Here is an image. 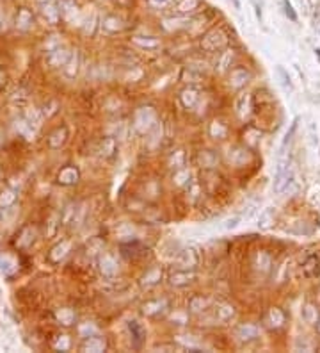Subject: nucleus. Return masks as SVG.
I'll return each mask as SVG.
<instances>
[{
  "label": "nucleus",
  "mask_w": 320,
  "mask_h": 353,
  "mask_svg": "<svg viewBox=\"0 0 320 353\" xmlns=\"http://www.w3.org/2000/svg\"><path fill=\"white\" fill-rule=\"evenodd\" d=\"M297 123H299V116L293 118L292 125H290V128H288V130H286L285 138H283V146H286V145H288V143L293 139V134H296V130H297Z\"/></svg>",
  "instance_id": "obj_14"
},
{
  "label": "nucleus",
  "mask_w": 320,
  "mask_h": 353,
  "mask_svg": "<svg viewBox=\"0 0 320 353\" xmlns=\"http://www.w3.org/2000/svg\"><path fill=\"white\" fill-rule=\"evenodd\" d=\"M238 222H240V218H233V219H228L226 225H224V229H235V227L238 225Z\"/></svg>",
  "instance_id": "obj_21"
},
{
  "label": "nucleus",
  "mask_w": 320,
  "mask_h": 353,
  "mask_svg": "<svg viewBox=\"0 0 320 353\" xmlns=\"http://www.w3.org/2000/svg\"><path fill=\"white\" fill-rule=\"evenodd\" d=\"M313 29L317 31V34L320 36V11H317L313 16Z\"/></svg>",
  "instance_id": "obj_20"
},
{
  "label": "nucleus",
  "mask_w": 320,
  "mask_h": 353,
  "mask_svg": "<svg viewBox=\"0 0 320 353\" xmlns=\"http://www.w3.org/2000/svg\"><path fill=\"white\" fill-rule=\"evenodd\" d=\"M270 321H272V326H281L283 325L285 316H283V312L279 311V308H272L270 311Z\"/></svg>",
  "instance_id": "obj_17"
},
{
  "label": "nucleus",
  "mask_w": 320,
  "mask_h": 353,
  "mask_svg": "<svg viewBox=\"0 0 320 353\" xmlns=\"http://www.w3.org/2000/svg\"><path fill=\"white\" fill-rule=\"evenodd\" d=\"M249 80V73L245 70H235L231 72V86L233 87H242Z\"/></svg>",
  "instance_id": "obj_9"
},
{
  "label": "nucleus",
  "mask_w": 320,
  "mask_h": 353,
  "mask_svg": "<svg viewBox=\"0 0 320 353\" xmlns=\"http://www.w3.org/2000/svg\"><path fill=\"white\" fill-rule=\"evenodd\" d=\"M201 0H176L175 2V9L178 11L180 14H187V13H192L200 7Z\"/></svg>",
  "instance_id": "obj_5"
},
{
  "label": "nucleus",
  "mask_w": 320,
  "mask_h": 353,
  "mask_svg": "<svg viewBox=\"0 0 320 353\" xmlns=\"http://www.w3.org/2000/svg\"><path fill=\"white\" fill-rule=\"evenodd\" d=\"M318 205H320V196H318Z\"/></svg>",
  "instance_id": "obj_25"
},
{
  "label": "nucleus",
  "mask_w": 320,
  "mask_h": 353,
  "mask_svg": "<svg viewBox=\"0 0 320 353\" xmlns=\"http://www.w3.org/2000/svg\"><path fill=\"white\" fill-rule=\"evenodd\" d=\"M253 6H255V13H256V18L260 20V24H262L263 20V14H262V6H258L256 2H253Z\"/></svg>",
  "instance_id": "obj_22"
},
{
  "label": "nucleus",
  "mask_w": 320,
  "mask_h": 353,
  "mask_svg": "<svg viewBox=\"0 0 320 353\" xmlns=\"http://www.w3.org/2000/svg\"><path fill=\"white\" fill-rule=\"evenodd\" d=\"M237 337L240 341H253L258 337V328L255 325H242L237 328Z\"/></svg>",
  "instance_id": "obj_6"
},
{
  "label": "nucleus",
  "mask_w": 320,
  "mask_h": 353,
  "mask_svg": "<svg viewBox=\"0 0 320 353\" xmlns=\"http://www.w3.org/2000/svg\"><path fill=\"white\" fill-rule=\"evenodd\" d=\"M301 314H303V319L306 323H315V321H317V318H318L317 308H315L313 305H310V303L303 308V312H301Z\"/></svg>",
  "instance_id": "obj_12"
},
{
  "label": "nucleus",
  "mask_w": 320,
  "mask_h": 353,
  "mask_svg": "<svg viewBox=\"0 0 320 353\" xmlns=\"http://www.w3.org/2000/svg\"><path fill=\"white\" fill-rule=\"evenodd\" d=\"M128 330H130V334H132V337H134V341H135V344H141L142 341H144V337H146V330L142 328L141 325H139L137 321H130L128 323Z\"/></svg>",
  "instance_id": "obj_8"
},
{
  "label": "nucleus",
  "mask_w": 320,
  "mask_h": 353,
  "mask_svg": "<svg viewBox=\"0 0 320 353\" xmlns=\"http://www.w3.org/2000/svg\"><path fill=\"white\" fill-rule=\"evenodd\" d=\"M315 325H317V330H318V332H320V314H318L317 321H315Z\"/></svg>",
  "instance_id": "obj_23"
},
{
  "label": "nucleus",
  "mask_w": 320,
  "mask_h": 353,
  "mask_svg": "<svg viewBox=\"0 0 320 353\" xmlns=\"http://www.w3.org/2000/svg\"><path fill=\"white\" fill-rule=\"evenodd\" d=\"M175 2H176V0H148L150 6H152L153 9H157V11L169 9V7H175Z\"/></svg>",
  "instance_id": "obj_13"
},
{
  "label": "nucleus",
  "mask_w": 320,
  "mask_h": 353,
  "mask_svg": "<svg viewBox=\"0 0 320 353\" xmlns=\"http://www.w3.org/2000/svg\"><path fill=\"white\" fill-rule=\"evenodd\" d=\"M182 100H183V104L187 105V107H192L194 105V102L198 100V93L194 90H189V91H183V95H182Z\"/></svg>",
  "instance_id": "obj_15"
},
{
  "label": "nucleus",
  "mask_w": 320,
  "mask_h": 353,
  "mask_svg": "<svg viewBox=\"0 0 320 353\" xmlns=\"http://www.w3.org/2000/svg\"><path fill=\"white\" fill-rule=\"evenodd\" d=\"M231 61V50H226V52L223 54V57H220V61L217 62V66H219V72H224L226 70V66L230 64Z\"/></svg>",
  "instance_id": "obj_19"
},
{
  "label": "nucleus",
  "mask_w": 320,
  "mask_h": 353,
  "mask_svg": "<svg viewBox=\"0 0 320 353\" xmlns=\"http://www.w3.org/2000/svg\"><path fill=\"white\" fill-rule=\"evenodd\" d=\"M293 180V171L290 168L288 159L279 161L278 168H276V175H274V193H283L285 189H288V186Z\"/></svg>",
  "instance_id": "obj_1"
},
{
  "label": "nucleus",
  "mask_w": 320,
  "mask_h": 353,
  "mask_svg": "<svg viewBox=\"0 0 320 353\" xmlns=\"http://www.w3.org/2000/svg\"><path fill=\"white\" fill-rule=\"evenodd\" d=\"M315 56H317L318 61H320V49H315Z\"/></svg>",
  "instance_id": "obj_24"
},
{
  "label": "nucleus",
  "mask_w": 320,
  "mask_h": 353,
  "mask_svg": "<svg viewBox=\"0 0 320 353\" xmlns=\"http://www.w3.org/2000/svg\"><path fill=\"white\" fill-rule=\"evenodd\" d=\"M59 180H61L62 184H73L79 180V171L75 170V168H66L64 171H62L61 175H59Z\"/></svg>",
  "instance_id": "obj_11"
},
{
  "label": "nucleus",
  "mask_w": 320,
  "mask_h": 353,
  "mask_svg": "<svg viewBox=\"0 0 320 353\" xmlns=\"http://www.w3.org/2000/svg\"><path fill=\"white\" fill-rule=\"evenodd\" d=\"M308 132H310V139L313 145H317L318 143V130H317V123H315L313 120H310V123H308Z\"/></svg>",
  "instance_id": "obj_18"
},
{
  "label": "nucleus",
  "mask_w": 320,
  "mask_h": 353,
  "mask_svg": "<svg viewBox=\"0 0 320 353\" xmlns=\"http://www.w3.org/2000/svg\"><path fill=\"white\" fill-rule=\"evenodd\" d=\"M283 13L286 14V18H288L290 21H297V13L288 0H283Z\"/></svg>",
  "instance_id": "obj_16"
},
{
  "label": "nucleus",
  "mask_w": 320,
  "mask_h": 353,
  "mask_svg": "<svg viewBox=\"0 0 320 353\" xmlns=\"http://www.w3.org/2000/svg\"><path fill=\"white\" fill-rule=\"evenodd\" d=\"M84 350L89 351H104L105 350V341L100 339V337H89L84 344Z\"/></svg>",
  "instance_id": "obj_10"
},
{
  "label": "nucleus",
  "mask_w": 320,
  "mask_h": 353,
  "mask_svg": "<svg viewBox=\"0 0 320 353\" xmlns=\"http://www.w3.org/2000/svg\"><path fill=\"white\" fill-rule=\"evenodd\" d=\"M274 218H276V209L274 207H267L263 209L262 212H260V218H258V227L262 230L268 229V227H272V223H274Z\"/></svg>",
  "instance_id": "obj_4"
},
{
  "label": "nucleus",
  "mask_w": 320,
  "mask_h": 353,
  "mask_svg": "<svg viewBox=\"0 0 320 353\" xmlns=\"http://www.w3.org/2000/svg\"><path fill=\"white\" fill-rule=\"evenodd\" d=\"M226 41H228L226 34H224L220 29H215V31L208 32V34L205 36L203 41H201V45H203V49L213 52V50H217V49H223V47L226 45Z\"/></svg>",
  "instance_id": "obj_2"
},
{
  "label": "nucleus",
  "mask_w": 320,
  "mask_h": 353,
  "mask_svg": "<svg viewBox=\"0 0 320 353\" xmlns=\"http://www.w3.org/2000/svg\"><path fill=\"white\" fill-rule=\"evenodd\" d=\"M303 273L306 278H315L320 275V259L317 255H310L303 262Z\"/></svg>",
  "instance_id": "obj_3"
},
{
  "label": "nucleus",
  "mask_w": 320,
  "mask_h": 353,
  "mask_svg": "<svg viewBox=\"0 0 320 353\" xmlns=\"http://www.w3.org/2000/svg\"><path fill=\"white\" fill-rule=\"evenodd\" d=\"M276 73H278V77H279V82H281V86L285 87V91H288V93H293V82H292V79H290V75H288V72H286L283 66H276Z\"/></svg>",
  "instance_id": "obj_7"
}]
</instances>
